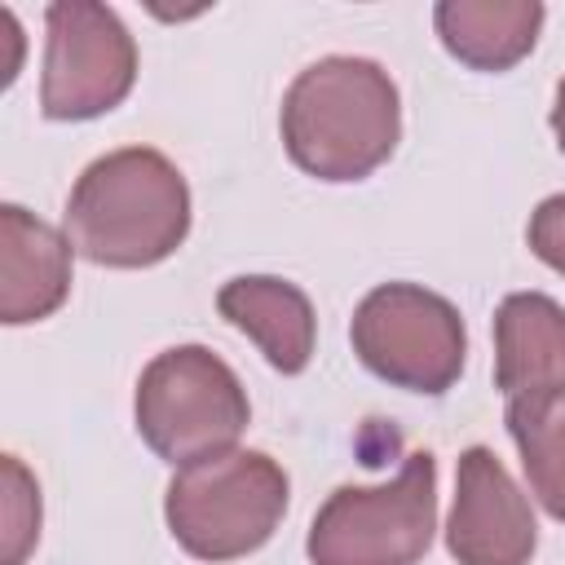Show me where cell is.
Segmentation results:
<instances>
[{
    "label": "cell",
    "instance_id": "8992f818",
    "mask_svg": "<svg viewBox=\"0 0 565 565\" xmlns=\"http://www.w3.org/2000/svg\"><path fill=\"white\" fill-rule=\"evenodd\" d=\"M353 358L384 384L441 397L468 362V331L459 309L419 282L371 287L349 322Z\"/></svg>",
    "mask_w": 565,
    "mask_h": 565
},
{
    "label": "cell",
    "instance_id": "52a82bcc",
    "mask_svg": "<svg viewBox=\"0 0 565 565\" xmlns=\"http://www.w3.org/2000/svg\"><path fill=\"white\" fill-rule=\"evenodd\" d=\"M137 84V40L110 4L53 0L44 9L40 115L79 124L110 115Z\"/></svg>",
    "mask_w": 565,
    "mask_h": 565
},
{
    "label": "cell",
    "instance_id": "ba28073f",
    "mask_svg": "<svg viewBox=\"0 0 565 565\" xmlns=\"http://www.w3.org/2000/svg\"><path fill=\"white\" fill-rule=\"evenodd\" d=\"M539 521L525 490L490 446L455 459V503L446 516V552L459 565H530Z\"/></svg>",
    "mask_w": 565,
    "mask_h": 565
},
{
    "label": "cell",
    "instance_id": "7a4b0ae2",
    "mask_svg": "<svg viewBox=\"0 0 565 565\" xmlns=\"http://www.w3.org/2000/svg\"><path fill=\"white\" fill-rule=\"evenodd\" d=\"M62 230L102 269H150L190 234V185L154 146L106 150L75 177Z\"/></svg>",
    "mask_w": 565,
    "mask_h": 565
},
{
    "label": "cell",
    "instance_id": "30bf717a",
    "mask_svg": "<svg viewBox=\"0 0 565 565\" xmlns=\"http://www.w3.org/2000/svg\"><path fill=\"white\" fill-rule=\"evenodd\" d=\"M494 388L503 402L565 393V305L543 291H512L499 300Z\"/></svg>",
    "mask_w": 565,
    "mask_h": 565
},
{
    "label": "cell",
    "instance_id": "9a60e30c",
    "mask_svg": "<svg viewBox=\"0 0 565 565\" xmlns=\"http://www.w3.org/2000/svg\"><path fill=\"white\" fill-rule=\"evenodd\" d=\"M525 243H530V252H534L547 269H556V274L565 278V190H561V194H547V199L530 212V221H525Z\"/></svg>",
    "mask_w": 565,
    "mask_h": 565
},
{
    "label": "cell",
    "instance_id": "9c48e42d",
    "mask_svg": "<svg viewBox=\"0 0 565 565\" xmlns=\"http://www.w3.org/2000/svg\"><path fill=\"white\" fill-rule=\"evenodd\" d=\"M71 238L22 203H0V322L53 318L71 296Z\"/></svg>",
    "mask_w": 565,
    "mask_h": 565
},
{
    "label": "cell",
    "instance_id": "2e32d148",
    "mask_svg": "<svg viewBox=\"0 0 565 565\" xmlns=\"http://www.w3.org/2000/svg\"><path fill=\"white\" fill-rule=\"evenodd\" d=\"M547 124H552V137H556V146H561V154H565V75H561V84H556V97H552V115H547Z\"/></svg>",
    "mask_w": 565,
    "mask_h": 565
},
{
    "label": "cell",
    "instance_id": "277c9868",
    "mask_svg": "<svg viewBox=\"0 0 565 565\" xmlns=\"http://www.w3.org/2000/svg\"><path fill=\"white\" fill-rule=\"evenodd\" d=\"M137 437L172 468L225 455L252 424V402L234 366L207 344H172L154 353L132 393Z\"/></svg>",
    "mask_w": 565,
    "mask_h": 565
},
{
    "label": "cell",
    "instance_id": "3957f363",
    "mask_svg": "<svg viewBox=\"0 0 565 565\" xmlns=\"http://www.w3.org/2000/svg\"><path fill=\"white\" fill-rule=\"evenodd\" d=\"M291 499L282 463L265 450H225L172 472L163 490V521L177 547L194 561L221 565L260 552Z\"/></svg>",
    "mask_w": 565,
    "mask_h": 565
},
{
    "label": "cell",
    "instance_id": "8fae6325",
    "mask_svg": "<svg viewBox=\"0 0 565 565\" xmlns=\"http://www.w3.org/2000/svg\"><path fill=\"white\" fill-rule=\"evenodd\" d=\"M221 318L243 331L274 371L300 375L318 344V313L305 287L278 274H238L216 291Z\"/></svg>",
    "mask_w": 565,
    "mask_h": 565
},
{
    "label": "cell",
    "instance_id": "5b68a950",
    "mask_svg": "<svg viewBox=\"0 0 565 565\" xmlns=\"http://www.w3.org/2000/svg\"><path fill=\"white\" fill-rule=\"evenodd\" d=\"M437 534V455L411 450L393 481L335 486L309 521V565H419Z\"/></svg>",
    "mask_w": 565,
    "mask_h": 565
},
{
    "label": "cell",
    "instance_id": "7c38bea8",
    "mask_svg": "<svg viewBox=\"0 0 565 565\" xmlns=\"http://www.w3.org/2000/svg\"><path fill=\"white\" fill-rule=\"evenodd\" d=\"M547 9L539 0H437L433 31L468 71H512L534 53Z\"/></svg>",
    "mask_w": 565,
    "mask_h": 565
},
{
    "label": "cell",
    "instance_id": "6da1fadb",
    "mask_svg": "<svg viewBox=\"0 0 565 565\" xmlns=\"http://www.w3.org/2000/svg\"><path fill=\"white\" fill-rule=\"evenodd\" d=\"M287 159L327 185L366 181L402 141V97L375 57L331 53L296 71L278 106Z\"/></svg>",
    "mask_w": 565,
    "mask_h": 565
},
{
    "label": "cell",
    "instance_id": "4fadbf2b",
    "mask_svg": "<svg viewBox=\"0 0 565 565\" xmlns=\"http://www.w3.org/2000/svg\"><path fill=\"white\" fill-rule=\"evenodd\" d=\"M503 424L521 455L534 503L565 525V393L512 397L503 406Z\"/></svg>",
    "mask_w": 565,
    "mask_h": 565
},
{
    "label": "cell",
    "instance_id": "5bb4252c",
    "mask_svg": "<svg viewBox=\"0 0 565 565\" xmlns=\"http://www.w3.org/2000/svg\"><path fill=\"white\" fill-rule=\"evenodd\" d=\"M40 543V486L18 455H4V565H22Z\"/></svg>",
    "mask_w": 565,
    "mask_h": 565
}]
</instances>
